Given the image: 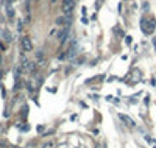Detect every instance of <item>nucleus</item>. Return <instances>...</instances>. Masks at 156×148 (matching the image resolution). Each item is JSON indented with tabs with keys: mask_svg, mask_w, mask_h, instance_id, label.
Listing matches in <instances>:
<instances>
[{
	"mask_svg": "<svg viewBox=\"0 0 156 148\" xmlns=\"http://www.w3.org/2000/svg\"><path fill=\"white\" fill-rule=\"evenodd\" d=\"M75 55H77V42L74 41V42L70 44V47H69V50H67V53H66V58L72 59Z\"/></svg>",
	"mask_w": 156,
	"mask_h": 148,
	"instance_id": "obj_4",
	"label": "nucleus"
},
{
	"mask_svg": "<svg viewBox=\"0 0 156 148\" xmlns=\"http://www.w3.org/2000/svg\"><path fill=\"white\" fill-rule=\"evenodd\" d=\"M151 145H153V148H156V142H155V140H151Z\"/></svg>",
	"mask_w": 156,
	"mask_h": 148,
	"instance_id": "obj_11",
	"label": "nucleus"
},
{
	"mask_svg": "<svg viewBox=\"0 0 156 148\" xmlns=\"http://www.w3.org/2000/svg\"><path fill=\"white\" fill-rule=\"evenodd\" d=\"M20 44H22V48H24V52H31V48H33V44H31V39H30L28 36L22 37Z\"/></svg>",
	"mask_w": 156,
	"mask_h": 148,
	"instance_id": "obj_3",
	"label": "nucleus"
},
{
	"mask_svg": "<svg viewBox=\"0 0 156 148\" xmlns=\"http://www.w3.org/2000/svg\"><path fill=\"white\" fill-rule=\"evenodd\" d=\"M69 33H70V25H64V30L59 33V44L64 45L67 41V37H69Z\"/></svg>",
	"mask_w": 156,
	"mask_h": 148,
	"instance_id": "obj_2",
	"label": "nucleus"
},
{
	"mask_svg": "<svg viewBox=\"0 0 156 148\" xmlns=\"http://www.w3.org/2000/svg\"><path fill=\"white\" fill-rule=\"evenodd\" d=\"M3 35H5V41H6V42H11V41H13V39H11V35L6 31V30L3 31Z\"/></svg>",
	"mask_w": 156,
	"mask_h": 148,
	"instance_id": "obj_8",
	"label": "nucleus"
},
{
	"mask_svg": "<svg viewBox=\"0 0 156 148\" xmlns=\"http://www.w3.org/2000/svg\"><path fill=\"white\" fill-rule=\"evenodd\" d=\"M56 33H58V30H56V28H53V30H52V31H50V35L53 36V35H56Z\"/></svg>",
	"mask_w": 156,
	"mask_h": 148,
	"instance_id": "obj_10",
	"label": "nucleus"
},
{
	"mask_svg": "<svg viewBox=\"0 0 156 148\" xmlns=\"http://www.w3.org/2000/svg\"><path fill=\"white\" fill-rule=\"evenodd\" d=\"M55 24H56V25H66V14H64V16H59V17H56Z\"/></svg>",
	"mask_w": 156,
	"mask_h": 148,
	"instance_id": "obj_6",
	"label": "nucleus"
},
{
	"mask_svg": "<svg viewBox=\"0 0 156 148\" xmlns=\"http://www.w3.org/2000/svg\"><path fill=\"white\" fill-rule=\"evenodd\" d=\"M5 8H6V16H8L10 19H13L14 17V10H13V6H5Z\"/></svg>",
	"mask_w": 156,
	"mask_h": 148,
	"instance_id": "obj_7",
	"label": "nucleus"
},
{
	"mask_svg": "<svg viewBox=\"0 0 156 148\" xmlns=\"http://www.w3.org/2000/svg\"><path fill=\"white\" fill-rule=\"evenodd\" d=\"M119 117H120V120H122V122H123L125 125H128L130 128L136 126V125H134V122H133V120L130 119V117H127V115H125V114H119Z\"/></svg>",
	"mask_w": 156,
	"mask_h": 148,
	"instance_id": "obj_5",
	"label": "nucleus"
},
{
	"mask_svg": "<svg viewBox=\"0 0 156 148\" xmlns=\"http://www.w3.org/2000/svg\"><path fill=\"white\" fill-rule=\"evenodd\" d=\"M74 8H75V0H63L61 10H63L64 14H70Z\"/></svg>",
	"mask_w": 156,
	"mask_h": 148,
	"instance_id": "obj_1",
	"label": "nucleus"
},
{
	"mask_svg": "<svg viewBox=\"0 0 156 148\" xmlns=\"http://www.w3.org/2000/svg\"><path fill=\"white\" fill-rule=\"evenodd\" d=\"M3 2H5V6H10V5H13L14 0H3Z\"/></svg>",
	"mask_w": 156,
	"mask_h": 148,
	"instance_id": "obj_9",
	"label": "nucleus"
},
{
	"mask_svg": "<svg viewBox=\"0 0 156 148\" xmlns=\"http://www.w3.org/2000/svg\"><path fill=\"white\" fill-rule=\"evenodd\" d=\"M50 2H52V3H55V2H56V0H50Z\"/></svg>",
	"mask_w": 156,
	"mask_h": 148,
	"instance_id": "obj_12",
	"label": "nucleus"
}]
</instances>
